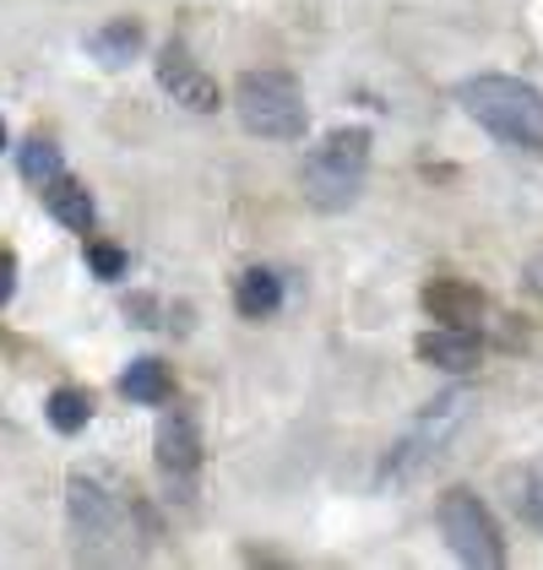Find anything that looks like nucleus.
Masks as SVG:
<instances>
[{
    "label": "nucleus",
    "mask_w": 543,
    "mask_h": 570,
    "mask_svg": "<svg viewBox=\"0 0 543 570\" xmlns=\"http://www.w3.org/2000/svg\"><path fill=\"white\" fill-rule=\"evenodd\" d=\"M456 104L490 136L511 141V147H527V153H543V92L527 88L522 77H500V71L467 77L456 88Z\"/></svg>",
    "instance_id": "nucleus-1"
},
{
    "label": "nucleus",
    "mask_w": 543,
    "mask_h": 570,
    "mask_svg": "<svg viewBox=\"0 0 543 570\" xmlns=\"http://www.w3.org/2000/svg\"><path fill=\"white\" fill-rule=\"evenodd\" d=\"M364 175H369V131L343 126V131H326L305 153L299 185H305V202L316 213H348L359 202Z\"/></svg>",
    "instance_id": "nucleus-2"
},
{
    "label": "nucleus",
    "mask_w": 543,
    "mask_h": 570,
    "mask_svg": "<svg viewBox=\"0 0 543 570\" xmlns=\"http://www.w3.org/2000/svg\"><path fill=\"white\" fill-rule=\"evenodd\" d=\"M234 109H239V126L261 141H299L310 126L305 88L288 71H245L234 88Z\"/></svg>",
    "instance_id": "nucleus-3"
},
{
    "label": "nucleus",
    "mask_w": 543,
    "mask_h": 570,
    "mask_svg": "<svg viewBox=\"0 0 543 570\" xmlns=\"http://www.w3.org/2000/svg\"><path fill=\"white\" fill-rule=\"evenodd\" d=\"M467 413H473V396H441V402H430V407L418 413V424L392 445V456H386V468H381V483L397 489V483L418 479V473L452 445V435L467 424Z\"/></svg>",
    "instance_id": "nucleus-4"
},
{
    "label": "nucleus",
    "mask_w": 543,
    "mask_h": 570,
    "mask_svg": "<svg viewBox=\"0 0 543 570\" xmlns=\"http://www.w3.org/2000/svg\"><path fill=\"white\" fill-rule=\"evenodd\" d=\"M441 532H446V549H452L462 566L473 570H495L505 566V543H500V522L490 517V505L473 494V489H452L441 494Z\"/></svg>",
    "instance_id": "nucleus-5"
},
{
    "label": "nucleus",
    "mask_w": 543,
    "mask_h": 570,
    "mask_svg": "<svg viewBox=\"0 0 543 570\" xmlns=\"http://www.w3.org/2000/svg\"><path fill=\"white\" fill-rule=\"evenodd\" d=\"M66 511H71V527H77L88 554H103L115 538H126V505L109 489H98L92 479L66 483Z\"/></svg>",
    "instance_id": "nucleus-6"
},
{
    "label": "nucleus",
    "mask_w": 543,
    "mask_h": 570,
    "mask_svg": "<svg viewBox=\"0 0 543 570\" xmlns=\"http://www.w3.org/2000/svg\"><path fill=\"white\" fill-rule=\"evenodd\" d=\"M158 82H164V92H169L180 109H190V115H213V109H218V82L185 55V45L158 49Z\"/></svg>",
    "instance_id": "nucleus-7"
},
{
    "label": "nucleus",
    "mask_w": 543,
    "mask_h": 570,
    "mask_svg": "<svg viewBox=\"0 0 543 570\" xmlns=\"http://www.w3.org/2000/svg\"><path fill=\"white\" fill-rule=\"evenodd\" d=\"M424 309H430V321H441V326L478 332V321L490 315V299H484L473 283H462V277H441V283L424 288Z\"/></svg>",
    "instance_id": "nucleus-8"
},
{
    "label": "nucleus",
    "mask_w": 543,
    "mask_h": 570,
    "mask_svg": "<svg viewBox=\"0 0 543 570\" xmlns=\"http://www.w3.org/2000/svg\"><path fill=\"white\" fill-rule=\"evenodd\" d=\"M418 358L435 364V370H446V375H473L484 364V343L467 326H441V332H424L418 337Z\"/></svg>",
    "instance_id": "nucleus-9"
},
{
    "label": "nucleus",
    "mask_w": 543,
    "mask_h": 570,
    "mask_svg": "<svg viewBox=\"0 0 543 570\" xmlns=\"http://www.w3.org/2000/svg\"><path fill=\"white\" fill-rule=\"evenodd\" d=\"M196 462H201L196 424H190V413L169 407V413H164V424H158V468H164L175 483H185L190 473H196Z\"/></svg>",
    "instance_id": "nucleus-10"
},
{
    "label": "nucleus",
    "mask_w": 543,
    "mask_h": 570,
    "mask_svg": "<svg viewBox=\"0 0 543 570\" xmlns=\"http://www.w3.org/2000/svg\"><path fill=\"white\" fill-rule=\"evenodd\" d=\"M45 207L55 223H66L71 234H92V223H98V207H92V190L88 185H77V179H49L45 185Z\"/></svg>",
    "instance_id": "nucleus-11"
},
{
    "label": "nucleus",
    "mask_w": 543,
    "mask_h": 570,
    "mask_svg": "<svg viewBox=\"0 0 543 570\" xmlns=\"http://www.w3.org/2000/svg\"><path fill=\"white\" fill-rule=\"evenodd\" d=\"M277 305H283V277H277L272 266L239 272V283H234V309H239L245 321H267V315H277Z\"/></svg>",
    "instance_id": "nucleus-12"
},
{
    "label": "nucleus",
    "mask_w": 543,
    "mask_h": 570,
    "mask_svg": "<svg viewBox=\"0 0 543 570\" xmlns=\"http://www.w3.org/2000/svg\"><path fill=\"white\" fill-rule=\"evenodd\" d=\"M141 45H147V33H141V22H109V28H98V33H88V55L98 60V66H109V71H120V66H131L136 55H141Z\"/></svg>",
    "instance_id": "nucleus-13"
},
{
    "label": "nucleus",
    "mask_w": 543,
    "mask_h": 570,
    "mask_svg": "<svg viewBox=\"0 0 543 570\" xmlns=\"http://www.w3.org/2000/svg\"><path fill=\"white\" fill-rule=\"evenodd\" d=\"M120 392L131 396V402H141V407H164L169 392H175V381H169V370L158 358H136L131 370L120 375Z\"/></svg>",
    "instance_id": "nucleus-14"
},
{
    "label": "nucleus",
    "mask_w": 543,
    "mask_h": 570,
    "mask_svg": "<svg viewBox=\"0 0 543 570\" xmlns=\"http://www.w3.org/2000/svg\"><path fill=\"white\" fill-rule=\"evenodd\" d=\"M49 430L55 435H82L92 419V402L82 392H71V386H60V392H49V407H45Z\"/></svg>",
    "instance_id": "nucleus-15"
},
{
    "label": "nucleus",
    "mask_w": 543,
    "mask_h": 570,
    "mask_svg": "<svg viewBox=\"0 0 543 570\" xmlns=\"http://www.w3.org/2000/svg\"><path fill=\"white\" fill-rule=\"evenodd\" d=\"M17 175L45 190L49 179L66 175V158H60V147H55V141H22V153H17Z\"/></svg>",
    "instance_id": "nucleus-16"
},
{
    "label": "nucleus",
    "mask_w": 543,
    "mask_h": 570,
    "mask_svg": "<svg viewBox=\"0 0 543 570\" xmlns=\"http://www.w3.org/2000/svg\"><path fill=\"white\" fill-rule=\"evenodd\" d=\"M511 505L543 532V473H516L511 479Z\"/></svg>",
    "instance_id": "nucleus-17"
},
{
    "label": "nucleus",
    "mask_w": 543,
    "mask_h": 570,
    "mask_svg": "<svg viewBox=\"0 0 543 570\" xmlns=\"http://www.w3.org/2000/svg\"><path fill=\"white\" fill-rule=\"evenodd\" d=\"M88 272L92 277H103V283H115V277H126V250L120 245H88Z\"/></svg>",
    "instance_id": "nucleus-18"
},
{
    "label": "nucleus",
    "mask_w": 543,
    "mask_h": 570,
    "mask_svg": "<svg viewBox=\"0 0 543 570\" xmlns=\"http://www.w3.org/2000/svg\"><path fill=\"white\" fill-rule=\"evenodd\" d=\"M11 288H17V262H11V250H0V305L11 299Z\"/></svg>",
    "instance_id": "nucleus-19"
},
{
    "label": "nucleus",
    "mask_w": 543,
    "mask_h": 570,
    "mask_svg": "<svg viewBox=\"0 0 543 570\" xmlns=\"http://www.w3.org/2000/svg\"><path fill=\"white\" fill-rule=\"evenodd\" d=\"M0 147H6V126H0Z\"/></svg>",
    "instance_id": "nucleus-20"
}]
</instances>
